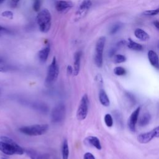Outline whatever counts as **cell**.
I'll use <instances>...</instances> for the list:
<instances>
[{
  "label": "cell",
  "mask_w": 159,
  "mask_h": 159,
  "mask_svg": "<svg viewBox=\"0 0 159 159\" xmlns=\"http://www.w3.org/2000/svg\"><path fill=\"white\" fill-rule=\"evenodd\" d=\"M37 23L42 32L47 33L49 31L52 24L51 14L47 9L40 11L36 17Z\"/></svg>",
  "instance_id": "6da1fadb"
},
{
  "label": "cell",
  "mask_w": 159,
  "mask_h": 159,
  "mask_svg": "<svg viewBox=\"0 0 159 159\" xmlns=\"http://www.w3.org/2000/svg\"><path fill=\"white\" fill-rule=\"evenodd\" d=\"M49 129V126L47 124H35L32 125L23 126L19 129V130L27 135L29 136H39L45 134Z\"/></svg>",
  "instance_id": "7a4b0ae2"
},
{
  "label": "cell",
  "mask_w": 159,
  "mask_h": 159,
  "mask_svg": "<svg viewBox=\"0 0 159 159\" xmlns=\"http://www.w3.org/2000/svg\"><path fill=\"white\" fill-rule=\"evenodd\" d=\"M0 150L4 154L9 155H22L24 153V149L14 140L9 143L0 141Z\"/></svg>",
  "instance_id": "3957f363"
},
{
  "label": "cell",
  "mask_w": 159,
  "mask_h": 159,
  "mask_svg": "<svg viewBox=\"0 0 159 159\" xmlns=\"http://www.w3.org/2000/svg\"><path fill=\"white\" fill-rule=\"evenodd\" d=\"M59 74V68L57 63V60L55 57H53L51 64L49 65L47 76L45 79V84L48 86L53 84L58 78Z\"/></svg>",
  "instance_id": "277c9868"
},
{
  "label": "cell",
  "mask_w": 159,
  "mask_h": 159,
  "mask_svg": "<svg viewBox=\"0 0 159 159\" xmlns=\"http://www.w3.org/2000/svg\"><path fill=\"white\" fill-rule=\"evenodd\" d=\"M106 42V37L102 36L99 37L96 42V48H95V57H94V61L96 65L101 68L102 66L103 63V50Z\"/></svg>",
  "instance_id": "5b68a950"
},
{
  "label": "cell",
  "mask_w": 159,
  "mask_h": 159,
  "mask_svg": "<svg viewBox=\"0 0 159 159\" xmlns=\"http://www.w3.org/2000/svg\"><path fill=\"white\" fill-rule=\"evenodd\" d=\"M66 116V107L63 102L58 103L52 109L51 113L52 121L53 123L62 122Z\"/></svg>",
  "instance_id": "8992f818"
},
{
  "label": "cell",
  "mask_w": 159,
  "mask_h": 159,
  "mask_svg": "<svg viewBox=\"0 0 159 159\" xmlns=\"http://www.w3.org/2000/svg\"><path fill=\"white\" fill-rule=\"evenodd\" d=\"M89 107V99L86 94H84L80 101L76 111V117L79 120H84L88 114Z\"/></svg>",
  "instance_id": "52a82bcc"
},
{
  "label": "cell",
  "mask_w": 159,
  "mask_h": 159,
  "mask_svg": "<svg viewBox=\"0 0 159 159\" xmlns=\"http://www.w3.org/2000/svg\"><path fill=\"white\" fill-rule=\"evenodd\" d=\"M92 6V2L91 0H83L75 13V19L76 20L83 19L88 12Z\"/></svg>",
  "instance_id": "ba28073f"
},
{
  "label": "cell",
  "mask_w": 159,
  "mask_h": 159,
  "mask_svg": "<svg viewBox=\"0 0 159 159\" xmlns=\"http://www.w3.org/2000/svg\"><path fill=\"white\" fill-rule=\"evenodd\" d=\"M159 136V127L157 126L154 128L152 130L142 133L138 135L137 140L140 143H147L150 142L153 138L158 137Z\"/></svg>",
  "instance_id": "9c48e42d"
},
{
  "label": "cell",
  "mask_w": 159,
  "mask_h": 159,
  "mask_svg": "<svg viewBox=\"0 0 159 159\" xmlns=\"http://www.w3.org/2000/svg\"><path fill=\"white\" fill-rule=\"evenodd\" d=\"M73 7V3L70 1L60 0L55 2V9L58 12L65 13Z\"/></svg>",
  "instance_id": "30bf717a"
},
{
  "label": "cell",
  "mask_w": 159,
  "mask_h": 159,
  "mask_svg": "<svg viewBox=\"0 0 159 159\" xmlns=\"http://www.w3.org/2000/svg\"><path fill=\"white\" fill-rule=\"evenodd\" d=\"M140 111V107H138L134 111L132 112V113L130 116L128 120V122H127L128 127L130 129V130L133 132L135 131V125L138 120Z\"/></svg>",
  "instance_id": "8fae6325"
},
{
  "label": "cell",
  "mask_w": 159,
  "mask_h": 159,
  "mask_svg": "<svg viewBox=\"0 0 159 159\" xmlns=\"http://www.w3.org/2000/svg\"><path fill=\"white\" fill-rule=\"evenodd\" d=\"M24 152L30 159H50V156L49 154L40 153L33 149H25Z\"/></svg>",
  "instance_id": "7c38bea8"
},
{
  "label": "cell",
  "mask_w": 159,
  "mask_h": 159,
  "mask_svg": "<svg viewBox=\"0 0 159 159\" xmlns=\"http://www.w3.org/2000/svg\"><path fill=\"white\" fill-rule=\"evenodd\" d=\"M50 51V47L48 44L42 48L38 53V58L42 63H44L48 59V55Z\"/></svg>",
  "instance_id": "4fadbf2b"
},
{
  "label": "cell",
  "mask_w": 159,
  "mask_h": 159,
  "mask_svg": "<svg viewBox=\"0 0 159 159\" xmlns=\"http://www.w3.org/2000/svg\"><path fill=\"white\" fill-rule=\"evenodd\" d=\"M81 51H78L74 55V65H73V74L75 76H77L80 72V61L81 58Z\"/></svg>",
  "instance_id": "5bb4252c"
},
{
  "label": "cell",
  "mask_w": 159,
  "mask_h": 159,
  "mask_svg": "<svg viewBox=\"0 0 159 159\" xmlns=\"http://www.w3.org/2000/svg\"><path fill=\"white\" fill-rule=\"evenodd\" d=\"M148 58L150 64L155 68L158 69L159 68V61L158 55L153 50H149L148 52Z\"/></svg>",
  "instance_id": "9a60e30c"
},
{
  "label": "cell",
  "mask_w": 159,
  "mask_h": 159,
  "mask_svg": "<svg viewBox=\"0 0 159 159\" xmlns=\"http://www.w3.org/2000/svg\"><path fill=\"white\" fill-rule=\"evenodd\" d=\"M134 35L136 38L142 41H147L150 39L149 35L143 29L140 28H137L134 31Z\"/></svg>",
  "instance_id": "2e32d148"
},
{
  "label": "cell",
  "mask_w": 159,
  "mask_h": 159,
  "mask_svg": "<svg viewBox=\"0 0 159 159\" xmlns=\"http://www.w3.org/2000/svg\"><path fill=\"white\" fill-rule=\"evenodd\" d=\"M85 141L86 143H88L89 145L95 147L98 150L101 149V145L100 143V140L99 139L94 136H89L86 138Z\"/></svg>",
  "instance_id": "e0dca14e"
},
{
  "label": "cell",
  "mask_w": 159,
  "mask_h": 159,
  "mask_svg": "<svg viewBox=\"0 0 159 159\" xmlns=\"http://www.w3.org/2000/svg\"><path fill=\"white\" fill-rule=\"evenodd\" d=\"M99 99L101 104L105 107H107L110 104L109 99L104 89H100L99 92Z\"/></svg>",
  "instance_id": "ac0fdd59"
},
{
  "label": "cell",
  "mask_w": 159,
  "mask_h": 159,
  "mask_svg": "<svg viewBox=\"0 0 159 159\" xmlns=\"http://www.w3.org/2000/svg\"><path fill=\"white\" fill-rule=\"evenodd\" d=\"M126 45L129 49H131L132 50L142 51L143 50V46L141 44L137 43L136 42H134L130 38L128 39V41L127 42Z\"/></svg>",
  "instance_id": "d6986e66"
},
{
  "label": "cell",
  "mask_w": 159,
  "mask_h": 159,
  "mask_svg": "<svg viewBox=\"0 0 159 159\" xmlns=\"http://www.w3.org/2000/svg\"><path fill=\"white\" fill-rule=\"evenodd\" d=\"M151 116L149 113L143 114L139 119V125L140 127H145L148 125L150 121Z\"/></svg>",
  "instance_id": "ffe728a7"
},
{
  "label": "cell",
  "mask_w": 159,
  "mask_h": 159,
  "mask_svg": "<svg viewBox=\"0 0 159 159\" xmlns=\"http://www.w3.org/2000/svg\"><path fill=\"white\" fill-rule=\"evenodd\" d=\"M69 157V148L68 143L66 139L63 141L62 145V158L63 159H68Z\"/></svg>",
  "instance_id": "44dd1931"
},
{
  "label": "cell",
  "mask_w": 159,
  "mask_h": 159,
  "mask_svg": "<svg viewBox=\"0 0 159 159\" xmlns=\"http://www.w3.org/2000/svg\"><path fill=\"white\" fill-rule=\"evenodd\" d=\"M126 61V57L121 54L115 55L114 57V62L115 63H121Z\"/></svg>",
  "instance_id": "7402d4cb"
},
{
  "label": "cell",
  "mask_w": 159,
  "mask_h": 159,
  "mask_svg": "<svg viewBox=\"0 0 159 159\" xmlns=\"http://www.w3.org/2000/svg\"><path fill=\"white\" fill-rule=\"evenodd\" d=\"M104 119L105 124L107 127H111L112 126V125H113V119H112V117L111 114H106L104 116Z\"/></svg>",
  "instance_id": "603a6c76"
},
{
  "label": "cell",
  "mask_w": 159,
  "mask_h": 159,
  "mask_svg": "<svg viewBox=\"0 0 159 159\" xmlns=\"http://www.w3.org/2000/svg\"><path fill=\"white\" fill-rule=\"evenodd\" d=\"M114 73L117 76H123L125 75L126 70L122 66H117L114 69Z\"/></svg>",
  "instance_id": "cb8c5ba5"
},
{
  "label": "cell",
  "mask_w": 159,
  "mask_h": 159,
  "mask_svg": "<svg viewBox=\"0 0 159 159\" xmlns=\"http://www.w3.org/2000/svg\"><path fill=\"white\" fill-rule=\"evenodd\" d=\"M158 12H159V9L157 8L156 9L145 11L143 12V14L146 16H153L157 15L158 14Z\"/></svg>",
  "instance_id": "d4e9b609"
},
{
  "label": "cell",
  "mask_w": 159,
  "mask_h": 159,
  "mask_svg": "<svg viewBox=\"0 0 159 159\" xmlns=\"http://www.w3.org/2000/svg\"><path fill=\"white\" fill-rule=\"evenodd\" d=\"M121 27H122V24H119V23H117V24H114V25L111 27V30H110V32H109L110 34H111V35L115 34L116 32H117L120 29Z\"/></svg>",
  "instance_id": "484cf974"
},
{
  "label": "cell",
  "mask_w": 159,
  "mask_h": 159,
  "mask_svg": "<svg viewBox=\"0 0 159 159\" xmlns=\"http://www.w3.org/2000/svg\"><path fill=\"white\" fill-rule=\"evenodd\" d=\"M1 15L2 17H6L9 19H13V12L11 11H5L1 13Z\"/></svg>",
  "instance_id": "4316f807"
},
{
  "label": "cell",
  "mask_w": 159,
  "mask_h": 159,
  "mask_svg": "<svg viewBox=\"0 0 159 159\" xmlns=\"http://www.w3.org/2000/svg\"><path fill=\"white\" fill-rule=\"evenodd\" d=\"M40 0H34L33 2V9L35 11L37 12L40 10Z\"/></svg>",
  "instance_id": "83f0119b"
},
{
  "label": "cell",
  "mask_w": 159,
  "mask_h": 159,
  "mask_svg": "<svg viewBox=\"0 0 159 159\" xmlns=\"http://www.w3.org/2000/svg\"><path fill=\"white\" fill-rule=\"evenodd\" d=\"M83 159H96V158L92 153L89 152H87L84 155Z\"/></svg>",
  "instance_id": "f1b7e54d"
},
{
  "label": "cell",
  "mask_w": 159,
  "mask_h": 159,
  "mask_svg": "<svg viewBox=\"0 0 159 159\" xmlns=\"http://www.w3.org/2000/svg\"><path fill=\"white\" fill-rule=\"evenodd\" d=\"M127 43V42L125 40H120L119 42H117V43L116 44V47L117 48H120L122 46H124V45H125Z\"/></svg>",
  "instance_id": "f546056e"
},
{
  "label": "cell",
  "mask_w": 159,
  "mask_h": 159,
  "mask_svg": "<svg viewBox=\"0 0 159 159\" xmlns=\"http://www.w3.org/2000/svg\"><path fill=\"white\" fill-rule=\"evenodd\" d=\"M66 72L68 75H71L73 72V69L71 65H68L66 68Z\"/></svg>",
  "instance_id": "4dcf8cb0"
},
{
  "label": "cell",
  "mask_w": 159,
  "mask_h": 159,
  "mask_svg": "<svg viewBox=\"0 0 159 159\" xmlns=\"http://www.w3.org/2000/svg\"><path fill=\"white\" fill-rule=\"evenodd\" d=\"M0 32H6L7 33L9 32V30L7 29H6V27L2 26L0 25Z\"/></svg>",
  "instance_id": "1f68e13d"
},
{
  "label": "cell",
  "mask_w": 159,
  "mask_h": 159,
  "mask_svg": "<svg viewBox=\"0 0 159 159\" xmlns=\"http://www.w3.org/2000/svg\"><path fill=\"white\" fill-rule=\"evenodd\" d=\"M153 23L154 25L156 27V28H157V29H159V22L157 20L154 21Z\"/></svg>",
  "instance_id": "d6a6232c"
},
{
  "label": "cell",
  "mask_w": 159,
  "mask_h": 159,
  "mask_svg": "<svg viewBox=\"0 0 159 159\" xmlns=\"http://www.w3.org/2000/svg\"><path fill=\"white\" fill-rule=\"evenodd\" d=\"M7 70L6 67L4 66H0V72H5Z\"/></svg>",
  "instance_id": "836d02e7"
},
{
  "label": "cell",
  "mask_w": 159,
  "mask_h": 159,
  "mask_svg": "<svg viewBox=\"0 0 159 159\" xmlns=\"http://www.w3.org/2000/svg\"><path fill=\"white\" fill-rule=\"evenodd\" d=\"M11 1H12V2L13 3L16 4V3H17L20 0H11Z\"/></svg>",
  "instance_id": "e575fe53"
},
{
  "label": "cell",
  "mask_w": 159,
  "mask_h": 159,
  "mask_svg": "<svg viewBox=\"0 0 159 159\" xmlns=\"http://www.w3.org/2000/svg\"><path fill=\"white\" fill-rule=\"evenodd\" d=\"M2 61H3V59L0 57V63H2Z\"/></svg>",
  "instance_id": "d590c367"
},
{
  "label": "cell",
  "mask_w": 159,
  "mask_h": 159,
  "mask_svg": "<svg viewBox=\"0 0 159 159\" xmlns=\"http://www.w3.org/2000/svg\"><path fill=\"white\" fill-rule=\"evenodd\" d=\"M4 1V0H0V4H1V3H2Z\"/></svg>",
  "instance_id": "8d00e7d4"
},
{
  "label": "cell",
  "mask_w": 159,
  "mask_h": 159,
  "mask_svg": "<svg viewBox=\"0 0 159 159\" xmlns=\"http://www.w3.org/2000/svg\"><path fill=\"white\" fill-rule=\"evenodd\" d=\"M2 159H7V158H2Z\"/></svg>",
  "instance_id": "74e56055"
},
{
  "label": "cell",
  "mask_w": 159,
  "mask_h": 159,
  "mask_svg": "<svg viewBox=\"0 0 159 159\" xmlns=\"http://www.w3.org/2000/svg\"><path fill=\"white\" fill-rule=\"evenodd\" d=\"M0 36H1V34H0Z\"/></svg>",
  "instance_id": "f35d334b"
}]
</instances>
